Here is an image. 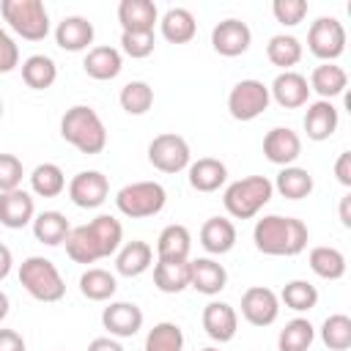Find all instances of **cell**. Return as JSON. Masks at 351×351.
Listing matches in <instances>:
<instances>
[{"mask_svg": "<svg viewBox=\"0 0 351 351\" xmlns=\"http://www.w3.org/2000/svg\"><path fill=\"white\" fill-rule=\"evenodd\" d=\"M123 241V225L112 214H99L96 219L77 225L66 236V255L74 263H96L101 258H110L121 250Z\"/></svg>", "mask_w": 351, "mask_h": 351, "instance_id": "cell-1", "label": "cell"}, {"mask_svg": "<svg viewBox=\"0 0 351 351\" xmlns=\"http://www.w3.org/2000/svg\"><path fill=\"white\" fill-rule=\"evenodd\" d=\"M252 241L263 255H274V258H293L299 255L307 241H310V230L302 219L296 217H282V214H266L263 219L255 222L252 230Z\"/></svg>", "mask_w": 351, "mask_h": 351, "instance_id": "cell-2", "label": "cell"}, {"mask_svg": "<svg viewBox=\"0 0 351 351\" xmlns=\"http://www.w3.org/2000/svg\"><path fill=\"white\" fill-rule=\"evenodd\" d=\"M60 137L74 145L80 154H101L107 145V129L99 112L88 104H74L60 118Z\"/></svg>", "mask_w": 351, "mask_h": 351, "instance_id": "cell-3", "label": "cell"}, {"mask_svg": "<svg viewBox=\"0 0 351 351\" xmlns=\"http://www.w3.org/2000/svg\"><path fill=\"white\" fill-rule=\"evenodd\" d=\"M274 195V186L266 176H247L228 184L222 206L233 219H252Z\"/></svg>", "mask_w": 351, "mask_h": 351, "instance_id": "cell-4", "label": "cell"}, {"mask_svg": "<svg viewBox=\"0 0 351 351\" xmlns=\"http://www.w3.org/2000/svg\"><path fill=\"white\" fill-rule=\"evenodd\" d=\"M19 282L36 302H60L66 296V282L58 266L44 255H30L22 261Z\"/></svg>", "mask_w": 351, "mask_h": 351, "instance_id": "cell-5", "label": "cell"}, {"mask_svg": "<svg viewBox=\"0 0 351 351\" xmlns=\"http://www.w3.org/2000/svg\"><path fill=\"white\" fill-rule=\"evenodd\" d=\"M0 14L8 27L27 41H44L49 36V14L41 0H3Z\"/></svg>", "mask_w": 351, "mask_h": 351, "instance_id": "cell-6", "label": "cell"}, {"mask_svg": "<svg viewBox=\"0 0 351 351\" xmlns=\"http://www.w3.org/2000/svg\"><path fill=\"white\" fill-rule=\"evenodd\" d=\"M167 203V192L159 181H134L126 184L123 189H118L115 195V206L123 217L129 219H145V217H156Z\"/></svg>", "mask_w": 351, "mask_h": 351, "instance_id": "cell-7", "label": "cell"}, {"mask_svg": "<svg viewBox=\"0 0 351 351\" xmlns=\"http://www.w3.org/2000/svg\"><path fill=\"white\" fill-rule=\"evenodd\" d=\"M269 101V85H263L261 80H239L228 93V112L236 121H255L266 112Z\"/></svg>", "mask_w": 351, "mask_h": 351, "instance_id": "cell-8", "label": "cell"}, {"mask_svg": "<svg viewBox=\"0 0 351 351\" xmlns=\"http://www.w3.org/2000/svg\"><path fill=\"white\" fill-rule=\"evenodd\" d=\"M307 49L318 60L335 63L346 52V27H343V22L335 19V16H318L310 25V33H307Z\"/></svg>", "mask_w": 351, "mask_h": 351, "instance_id": "cell-9", "label": "cell"}, {"mask_svg": "<svg viewBox=\"0 0 351 351\" xmlns=\"http://www.w3.org/2000/svg\"><path fill=\"white\" fill-rule=\"evenodd\" d=\"M189 143L176 134V132H165V134H156L151 143H148V162L159 170V173H181L189 167Z\"/></svg>", "mask_w": 351, "mask_h": 351, "instance_id": "cell-10", "label": "cell"}, {"mask_svg": "<svg viewBox=\"0 0 351 351\" xmlns=\"http://www.w3.org/2000/svg\"><path fill=\"white\" fill-rule=\"evenodd\" d=\"M241 315L252 326H269L280 315V296L266 285H252L241 293Z\"/></svg>", "mask_w": 351, "mask_h": 351, "instance_id": "cell-11", "label": "cell"}, {"mask_svg": "<svg viewBox=\"0 0 351 351\" xmlns=\"http://www.w3.org/2000/svg\"><path fill=\"white\" fill-rule=\"evenodd\" d=\"M250 44H252V30L241 19H233V16L222 19L211 30V47L222 58H239V55H244L250 49Z\"/></svg>", "mask_w": 351, "mask_h": 351, "instance_id": "cell-12", "label": "cell"}, {"mask_svg": "<svg viewBox=\"0 0 351 351\" xmlns=\"http://www.w3.org/2000/svg\"><path fill=\"white\" fill-rule=\"evenodd\" d=\"M110 195V181L99 170H82L69 181V197L80 208H99Z\"/></svg>", "mask_w": 351, "mask_h": 351, "instance_id": "cell-13", "label": "cell"}, {"mask_svg": "<svg viewBox=\"0 0 351 351\" xmlns=\"http://www.w3.org/2000/svg\"><path fill=\"white\" fill-rule=\"evenodd\" d=\"M302 154V137L288 129V126H274L271 132H266L263 137V156L271 162V165H280V167H288L299 159Z\"/></svg>", "mask_w": 351, "mask_h": 351, "instance_id": "cell-14", "label": "cell"}, {"mask_svg": "<svg viewBox=\"0 0 351 351\" xmlns=\"http://www.w3.org/2000/svg\"><path fill=\"white\" fill-rule=\"evenodd\" d=\"M110 337H134L143 329V310L134 302H110L101 313Z\"/></svg>", "mask_w": 351, "mask_h": 351, "instance_id": "cell-15", "label": "cell"}, {"mask_svg": "<svg viewBox=\"0 0 351 351\" xmlns=\"http://www.w3.org/2000/svg\"><path fill=\"white\" fill-rule=\"evenodd\" d=\"M36 217V203L33 195L19 189L11 192H0V225H5L8 230H19L25 225H33Z\"/></svg>", "mask_w": 351, "mask_h": 351, "instance_id": "cell-16", "label": "cell"}, {"mask_svg": "<svg viewBox=\"0 0 351 351\" xmlns=\"http://www.w3.org/2000/svg\"><path fill=\"white\" fill-rule=\"evenodd\" d=\"M269 96L285 107V110H296V107H304L307 99H310V82L304 74L299 71H280L269 88Z\"/></svg>", "mask_w": 351, "mask_h": 351, "instance_id": "cell-17", "label": "cell"}, {"mask_svg": "<svg viewBox=\"0 0 351 351\" xmlns=\"http://www.w3.org/2000/svg\"><path fill=\"white\" fill-rule=\"evenodd\" d=\"M203 329L214 343H230L239 329V315L228 302H208L203 307Z\"/></svg>", "mask_w": 351, "mask_h": 351, "instance_id": "cell-18", "label": "cell"}, {"mask_svg": "<svg viewBox=\"0 0 351 351\" xmlns=\"http://www.w3.org/2000/svg\"><path fill=\"white\" fill-rule=\"evenodd\" d=\"M118 22L123 33H154V25L159 22L156 3L154 0H121Z\"/></svg>", "mask_w": 351, "mask_h": 351, "instance_id": "cell-19", "label": "cell"}, {"mask_svg": "<svg viewBox=\"0 0 351 351\" xmlns=\"http://www.w3.org/2000/svg\"><path fill=\"white\" fill-rule=\"evenodd\" d=\"M93 22L88 16H80V14H71V16H63L55 27V41L60 49L66 52H82L93 44Z\"/></svg>", "mask_w": 351, "mask_h": 351, "instance_id": "cell-20", "label": "cell"}, {"mask_svg": "<svg viewBox=\"0 0 351 351\" xmlns=\"http://www.w3.org/2000/svg\"><path fill=\"white\" fill-rule=\"evenodd\" d=\"M228 285V271L214 258H195L189 261V288L203 296H217Z\"/></svg>", "mask_w": 351, "mask_h": 351, "instance_id": "cell-21", "label": "cell"}, {"mask_svg": "<svg viewBox=\"0 0 351 351\" xmlns=\"http://www.w3.org/2000/svg\"><path fill=\"white\" fill-rule=\"evenodd\" d=\"M337 123H340V112H337V107H335L332 101L318 99V101L307 104V112H304V132H307L310 140H315V143L329 140V137L337 132Z\"/></svg>", "mask_w": 351, "mask_h": 351, "instance_id": "cell-22", "label": "cell"}, {"mask_svg": "<svg viewBox=\"0 0 351 351\" xmlns=\"http://www.w3.org/2000/svg\"><path fill=\"white\" fill-rule=\"evenodd\" d=\"M200 244L208 255H225L236 247V225L228 217H208L200 228Z\"/></svg>", "mask_w": 351, "mask_h": 351, "instance_id": "cell-23", "label": "cell"}, {"mask_svg": "<svg viewBox=\"0 0 351 351\" xmlns=\"http://www.w3.org/2000/svg\"><path fill=\"white\" fill-rule=\"evenodd\" d=\"M82 69L93 80H101V82L104 80H115L121 74V69H123V55H121V49L107 47V44L90 47L85 60H82Z\"/></svg>", "mask_w": 351, "mask_h": 351, "instance_id": "cell-24", "label": "cell"}, {"mask_svg": "<svg viewBox=\"0 0 351 351\" xmlns=\"http://www.w3.org/2000/svg\"><path fill=\"white\" fill-rule=\"evenodd\" d=\"M154 263V250L148 241H126L121 244V250L115 252V271L123 277H140L143 271H148Z\"/></svg>", "mask_w": 351, "mask_h": 351, "instance_id": "cell-25", "label": "cell"}, {"mask_svg": "<svg viewBox=\"0 0 351 351\" xmlns=\"http://www.w3.org/2000/svg\"><path fill=\"white\" fill-rule=\"evenodd\" d=\"M192 233L186 225H167L156 239V261H189Z\"/></svg>", "mask_w": 351, "mask_h": 351, "instance_id": "cell-26", "label": "cell"}, {"mask_svg": "<svg viewBox=\"0 0 351 351\" xmlns=\"http://www.w3.org/2000/svg\"><path fill=\"white\" fill-rule=\"evenodd\" d=\"M189 186L197 192H217L228 181V167L225 162L214 156H203L197 162H189Z\"/></svg>", "mask_w": 351, "mask_h": 351, "instance_id": "cell-27", "label": "cell"}, {"mask_svg": "<svg viewBox=\"0 0 351 351\" xmlns=\"http://www.w3.org/2000/svg\"><path fill=\"white\" fill-rule=\"evenodd\" d=\"M307 82H310V90H315L324 101H329V99H335V96H340L346 90L348 74L337 63H321V66L313 69V74H310Z\"/></svg>", "mask_w": 351, "mask_h": 351, "instance_id": "cell-28", "label": "cell"}, {"mask_svg": "<svg viewBox=\"0 0 351 351\" xmlns=\"http://www.w3.org/2000/svg\"><path fill=\"white\" fill-rule=\"evenodd\" d=\"M159 30L170 44H186L197 33V22L189 8H167L159 19Z\"/></svg>", "mask_w": 351, "mask_h": 351, "instance_id": "cell-29", "label": "cell"}, {"mask_svg": "<svg viewBox=\"0 0 351 351\" xmlns=\"http://www.w3.org/2000/svg\"><path fill=\"white\" fill-rule=\"evenodd\" d=\"M282 197L288 200H302L313 192L315 181H313V173L307 167H296V165H288L277 173V181L271 184Z\"/></svg>", "mask_w": 351, "mask_h": 351, "instance_id": "cell-30", "label": "cell"}, {"mask_svg": "<svg viewBox=\"0 0 351 351\" xmlns=\"http://www.w3.org/2000/svg\"><path fill=\"white\" fill-rule=\"evenodd\" d=\"M69 230H71V225H69L66 214H60V211H41L33 217V236H36V241H41L47 247L63 244Z\"/></svg>", "mask_w": 351, "mask_h": 351, "instance_id": "cell-31", "label": "cell"}, {"mask_svg": "<svg viewBox=\"0 0 351 351\" xmlns=\"http://www.w3.org/2000/svg\"><path fill=\"white\" fill-rule=\"evenodd\" d=\"M154 285L162 293H181L189 288V261H156Z\"/></svg>", "mask_w": 351, "mask_h": 351, "instance_id": "cell-32", "label": "cell"}, {"mask_svg": "<svg viewBox=\"0 0 351 351\" xmlns=\"http://www.w3.org/2000/svg\"><path fill=\"white\" fill-rule=\"evenodd\" d=\"M22 80L33 90H47L58 80V66L49 55H30L22 63Z\"/></svg>", "mask_w": 351, "mask_h": 351, "instance_id": "cell-33", "label": "cell"}, {"mask_svg": "<svg viewBox=\"0 0 351 351\" xmlns=\"http://www.w3.org/2000/svg\"><path fill=\"white\" fill-rule=\"evenodd\" d=\"M115 291H118V280L107 269H85L80 277V293L90 302H107L115 296Z\"/></svg>", "mask_w": 351, "mask_h": 351, "instance_id": "cell-34", "label": "cell"}, {"mask_svg": "<svg viewBox=\"0 0 351 351\" xmlns=\"http://www.w3.org/2000/svg\"><path fill=\"white\" fill-rule=\"evenodd\" d=\"M266 58L280 66L282 71H293V66L302 60V44L296 36H285V33H277L269 38L266 44Z\"/></svg>", "mask_w": 351, "mask_h": 351, "instance_id": "cell-35", "label": "cell"}, {"mask_svg": "<svg viewBox=\"0 0 351 351\" xmlns=\"http://www.w3.org/2000/svg\"><path fill=\"white\" fill-rule=\"evenodd\" d=\"M307 263L321 280H340L346 274V255L337 247H313Z\"/></svg>", "mask_w": 351, "mask_h": 351, "instance_id": "cell-36", "label": "cell"}, {"mask_svg": "<svg viewBox=\"0 0 351 351\" xmlns=\"http://www.w3.org/2000/svg\"><path fill=\"white\" fill-rule=\"evenodd\" d=\"M30 189L38 197H58L66 189V176L55 162H44L30 173Z\"/></svg>", "mask_w": 351, "mask_h": 351, "instance_id": "cell-37", "label": "cell"}, {"mask_svg": "<svg viewBox=\"0 0 351 351\" xmlns=\"http://www.w3.org/2000/svg\"><path fill=\"white\" fill-rule=\"evenodd\" d=\"M315 340V329L307 318H293L280 329L277 348L280 351H307Z\"/></svg>", "mask_w": 351, "mask_h": 351, "instance_id": "cell-38", "label": "cell"}, {"mask_svg": "<svg viewBox=\"0 0 351 351\" xmlns=\"http://www.w3.org/2000/svg\"><path fill=\"white\" fill-rule=\"evenodd\" d=\"M123 112L129 115H145L151 107H154V88L145 82V80H132L121 88V96H118Z\"/></svg>", "mask_w": 351, "mask_h": 351, "instance_id": "cell-39", "label": "cell"}, {"mask_svg": "<svg viewBox=\"0 0 351 351\" xmlns=\"http://www.w3.org/2000/svg\"><path fill=\"white\" fill-rule=\"evenodd\" d=\"M280 302L293 313H307L318 304V288L307 280H291V282H285Z\"/></svg>", "mask_w": 351, "mask_h": 351, "instance_id": "cell-40", "label": "cell"}, {"mask_svg": "<svg viewBox=\"0 0 351 351\" xmlns=\"http://www.w3.org/2000/svg\"><path fill=\"white\" fill-rule=\"evenodd\" d=\"M321 343L329 351H348L351 348V318L346 313H335L321 324Z\"/></svg>", "mask_w": 351, "mask_h": 351, "instance_id": "cell-41", "label": "cell"}, {"mask_svg": "<svg viewBox=\"0 0 351 351\" xmlns=\"http://www.w3.org/2000/svg\"><path fill=\"white\" fill-rule=\"evenodd\" d=\"M143 351H184V332H181V326L173 324V321H159L148 332Z\"/></svg>", "mask_w": 351, "mask_h": 351, "instance_id": "cell-42", "label": "cell"}, {"mask_svg": "<svg viewBox=\"0 0 351 351\" xmlns=\"http://www.w3.org/2000/svg\"><path fill=\"white\" fill-rule=\"evenodd\" d=\"M307 0H274L271 3V14H274V19L280 22V25H285V27H293V25H299L304 16H307Z\"/></svg>", "mask_w": 351, "mask_h": 351, "instance_id": "cell-43", "label": "cell"}, {"mask_svg": "<svg viewBox=\"0 0 351 351\" xmlns=\"http://www.w3.org/2000/svg\"><path fill=\"white\" fill-rule=\"evenodd\" d=\"M154 47H156L154 33H121V49L134 60L148 58L154 52Z\"/></svg>", "mask_w": 351, "mask_h": 351, "instance_id": "cell-44", "label": "cell"}, {"mask_svg": "<svg viewBox=\"0 0 351 351\" xmlns=\"http://www.w3.org/2000/svg\"><path fill=\"white\" fill-rule=\"evenodd\" d=\"M22 176H25L22 162H19L14 154H0V192L19 189Z\"/></svg>", "mask_w": 351, "mask_h": 351, "instance_id": "cell-45", "label": "cell"}, {"mask_svg": "<svg viewBox=\"0 0 351 351\" xmlns=\"http://www.w3.org/2000/svg\"><path fill=\"white\" fill-rule=\"evenodd\" d=\"M19 66V47L5 27H0V74H8Z\"/></svg>", "mask_w": 351, "mask_h": 351, "instance_id": "cell-46", "label": "cell"}, {"mask_svg": "<svg viewBox=\"0 0 351 351\" xmlns=\"http://www.w3.org/2000/svg\"><path fill=\"white\" fill-rule=\"evenodd\" d=\"M0 351H25V337L16 329H0Z\"/></svg>", "mask_w": 351, "mask_h": 351, "instance_id": "cell-47", "label": "cell"}, {"mask_svg": "<svg viewBox=\"0 0 351 351\" xmlns=\"http://www.w3.org/2000/svg\"><path fill=\"white\" fill-rule=\"evenodd\" d=\"M335 176L343 186H351V151H343L335 162Z\"/></svg>", "mask_w": 351, "mask_h": 351, "instance_id": "cell-48", "label": "cell"}, {"mask_svg": "<svg viewBox=\"0 0 351 351\" xmlns=\"http://www.w3.org/2000/svg\"><path fill=\"white\" fill-rule=\"evenodd\" d=\"M88 351H123V346L115 337H93L88 343Z\"/></svg>", "mask_w": 351, "mask_h": 351, "instance_id": "cell-49", "label": "cell"}, {"mask_svg": "<svg viewBox=\"0 0 351 351\" xmlns=\"http://www.w3.org/2000/svg\"><path fill=\"white\" fill-rule=\"evenodd\" d=\"M11 266H14V255H11V250L0 241V280H5V277L11 274Z\"/></svg>", "mask_w": 351, "mask_h": 351, "instance_id": "cell-50", "label": "cell"}, {"mask_svg": "<svg viewBox=\"0 0 351 351\" xmlns=\"http://www.w3.org/2000/svg\"><path fill=\"white\" fill-rule=\"evenodd\" d=\"M340 225L343 228H351V195H343L340 197Z\"/></svg>", "mask_w": 351, "mask_h": 351, "instance_id": "cell-51", "label": "cell"}, {"mask_svg": "<svg viewBox=\"0 0 351 351\" xmlns=\"http://www.w3.org/2000/svg\"><path fill=\"white\" fill-rule=\"evenodd\" d=\"M8 307H11V304H8V296H5L3 291H0V321H3L5 315H8Z\"/></svg>", "mask_w": 351, "mask_h": 351, "instance_id": "cell-52", "label": "cell"}, {"mask_svg": "<svg viewBox=\"0 0 351 351\" xmlns=\"http://www.w3.org/2000/svg\"><path fill=\"white\" fill-rule=\"evenodd\" d=\"M200 351H219V348H214V346H208V348H200Z\"/></svg>", "mask_w": 351, "mask_h": 351, "instance_id": "cell-53", "label": "cell"}, {"mask_svg": "<svg viewBox=\"0 0 351 351\" xmlns=\"http://www.w3.org/2000/svg\"><path fill=\"white\" fill-rule=\"evenodd\" d=\"M0 118H3V99H0Z\"/></svg>", "mask_w": 351, "mask_h": 351, "instance_id": "cell-54", "label": "cell"}]
</instances>
